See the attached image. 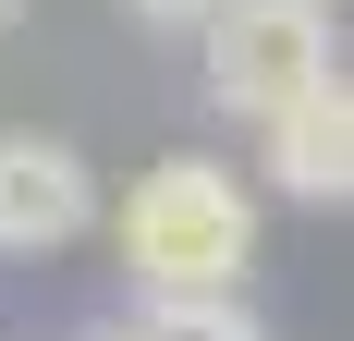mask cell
Here are the masks:
<instances>
[{"label": "cell", "instance_id": "cell-1", "mask_svg": "<svg viewBox=\"0 0 354 341\" xmlns=\"http://www.w3.org/2000/svg\"><path fill=\"white\" fill-rule=\"evenodd\" d=\"M122 269H135V293H245L257 195L220 159H159L122 195Z\"/></svg>", "mask_w": 354, "mask_h": 341}, {"label": "cell", "instance_id": "cell-2", "mask_svg": "<svg viewBox=\"0 0 354 341\" xmlns=\"http://www.w3.org/2000/svg\"><path fill=\"white\" fill-rule=\"evenodd\" d=\"M196 25H208V98L245 110V122L330 73V12L318 0H208Z\"/></svg>", "mask_w": 354, "mask_h": 341}, {"label": "cell", "instance_id": "cell-3", "mask_svg": "<svg viewBox=\"0 0 354 341\" xmlns=\"http://www.w3.org/2000/svg\"><path fill=\"white\" fill-rule=\"evenodd\" d=\"M98 220V170L62 135H0V256H62Z\"/></svg>", "mask_w": 354, "mask_h": 341}, {"label": "cell", "instance_id": "cell-4", "mask_svg": "<svg viewBox=\"0 0 354 341\" xmlns=\"http://www.w3.org/2000/svg\"><path fill=\"white\" fill-rule=\"evenodd\" d=\"M257 146H269V183H281V195L342 207L354 195V98H342V73L293 86L281 110H257Z\"/></svg>", "mask_w": 354, "mask_h": 341}, {"label": "cell", "instance_id": "cell-5", "mask_svg": "<svg viewBox=\"0 0 354 341\" xmlns=\"http://www.w3.org/2000/svg\"><path fill=\"white\" fill-rule=\"evenodd\" d=\"M135 341H269L232 293H147V329Z\"/></svg>", "mask_w": 354, "mask_h": 341}, {"label": "cell", "instance_id": "cell-6", "mask_svg": "<svg viewBox=\"0 0 354 341\" xmlns=\"http://www.w3.org/2000/svg\"><path fill=\"white\" fill-rule=\"evenodd\" d=\"M122 12H135V25H196L208 0H122Z\"/></svg>", "mask_w": 354, "mask_h": 341}, {"label": "cell", "instance_id": "cell-7", "mask_svg": "<svg viewBox=\"0 0 354 341\" xmlns=\"http://www.w3.org/2000/svg\"><path fill=\"white\" fill-rule=\"evenodd\" d=\"M12 12H25V0H0V25H12Z\"/></svg>", "mask_w": 354, "mask_h": 341}, {"label": "cell", "instance_id": "cell-8", "mask_svg": "<svg viewBox=\"0 0 354 341\" xmlns=\"http://www.w3.org/2000/svg\"><path fill=\"white\" fill-rule=\"evenodd\" d=\"M86 341H122V329H86Z\"/></svg>", "mask_w": 354, "mask_h": 341}]
</instances>
